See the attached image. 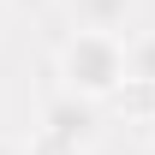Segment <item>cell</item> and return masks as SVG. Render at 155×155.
<instances>
[{"label":"cell","mask_w":155,"mask_h":155,"mask_svg":"<svg viewBox=\"0 0 155 155\" xmlns=\"http://www.w3.org/2000/svg\"><path fill=\"white\" fill-rule=\"evenodd\" d=\"M131 78H149L155 84V42H143V48L131 54Z\"/></svg>","instance_id":"4"},{"label":"cell","mask_w":155,"mask_h":155,"mask_svg":"<svg viewBox=\"0 0 155 155\" xmlns=\"http://www.w3.org/2000/svg\"><path fill=\"white\" fill-rule=\"evenodd\" d=\"M48 125H54V131H66V137H84V131H90V114H84V107H72V101H60L54 114H48Z\"/></svg>","instance_id":"3"},{"label":"cell","mask_w":155,"mask_h":155,"mask_svg":"<svg viewBox=\"0 0 155 155\" xmlns=\"http://www.w3.org/2000/svg\"><path fill=\"white\" fill-rule=\"evenodd\" d=\"M60 78H66V90L84 101H101L125 90V78H131V54L119 48L114 30H78L66 42V54H60Z\"/></svg>","instance_id":"1"},{"label":"cell","mask_w":155,"mask_h":155,"mask_svg":"<svg viewBox=\"0 0 155 155\" xmlns=\"http://www.w3.org/2000/svg\"><path fill=\"white\" fill-rule=\"evenodd\" d=\"M24 155H78V137L54 131V125H42V131L30 137V149H24Z\"/></svg>","instance_id":"2"},{"label":"cell","mask_w":155,"mask_h":155,"mask_svg":"<svg viewBox=\"0 0 155 155\" xmlns=\"http://www.w3.org/2000/svg\"><path fill=\"white\" fill-rule=\"evenodd\" d=\"M0 155H12V149H6V143H0Z\"/></svg>","instance_id":"5"}]
</instances>
